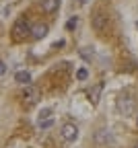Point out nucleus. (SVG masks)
Returning a JSON list of instances; mask_svg holds the SVG:
<instances>
[{"mask_svg":"<svg viewBox=\"0 0 138 148\" xmlns=\"http://www.w3.org/2000/svg\"><path fill=\"white\" fill-rule=\"evenodd\" d=\"M14 80H17L19 84L27 86V84H31V74H29L27 70H19V72L14 74Z\"/></svg>","mask_w":138,"mask_h":148,"instance_id":"1a4fd4ad","label":"nucleus"},{"mask_svg":"<svg viewBox=\"0 0 138 148\" xmlns=\"http://www.w3.org/2000/svg\"><path fill=\"white\" fill-rule=\"evenodd\" d=\"M136 123H138V115H136Z\"/></svg>","mask_w":138,"mask_h":148,"instance_id":"a211bd4d","label":"nucleus"},{"mask_svg":"<svg viewBox=\"0 0 138 148\" xmlns=\"http://www.w3.org/2000/svg\"><path fill=\"white\" fill-rule=\"evenodd\" d=\"M50 115H52V109H50V107L41 109V113H39V121H43V119H50Z\"/></svg>","mask_w":138,"mask_h":148,"instance_id":"9b49d317","label":"nucleus"},{"mask_svg":"<svg viewBox=\"0 0 138 148\" xmlns=\"http://www.w3.org/2000/svg\"><path fill=\"white\" fill-rule=\"evenodd\" d=\"M46 35H48V25L46 23H35L31 27V37L33 39H43Z\"/></svg>","mask_w":138,"mask_h":148,"instance_id":"0eeeda50","label":"nucleus"},{"mask_svg":"<svg viewBox=\"0 0 138 148\" xmlns=\"http://www.w3.org/2000/svg\"><path fill=\"white\" fill-rule=\"evenodd\" d=\"M41 8H43V12L52 14L60 8V0H41Z\"/></svg>","mask_w":138,"mask_h":148,"instance_id":"6e6552de","label":"nucleus"},{"mask_svg":"<svg viewBox=\"0 0 138 148\" xmlns=\"http://www.w3.org/2000/svg\"><path fill=\"white\" fill-rule=\"evenodd\" d=\"M81 56H83L85 60H91L93 58V49L91 47H85V49H81Z\"/></svg>","mask_w":138,"mask_h":148,"instance_id":"ddd939ff","label":"nucleus"},{"mask_svg":"<svg viewBox=\"0 0 138 148\" xmlns=\"http://www.w3.org/2000/svg\"><path fill=\"white\" fill-rule=\"evenodd\" d=\"M91 25H93V29L97 33H103L107 29V25H109V18H107L105 12H95L93 18H91Z\"/></svg>","mask_w":138,"mask_h":148,"instance_id":"20e7f679","label":"nucleus"},{"mask_svg":"<svg viewBox=\"0 0 138 148\" xmlns=\"http://www.w3.org/2000/svg\"><path fill=\"white\" fill-rule=\"evenodd\" d=\"M78 2H81V4H87V2H89V0H78Z\"/></svg>","mask_w":138,"mask_h":148,"instance_id":"f3484780","label":"nucleus"},{"mask_svg":"<svg viewBox=\"0 0 138 148\" xmlns=\"http://www.w3.org/2000/svg\"><path fill=\"white\" fill-rule=\"evenodd\" d=\"M134 107H136V103H134V99L130 95H122L120 99H117V109H120L122 115H132Z\"/></svg>","mask_w":138,"mask_h":148,"instance_id":"7ed1b4c3","label":"nucleus"},{"mask_svg":"<svg viewBox=\"0 0 138 148\" xmlns=\"http://www.w3.org/2000/svg\"><path fill=\"white\" fill-rule=\"evenodd\" d=\"M87 76H89V72H87V68H81V70L76 72V78H78V80H87Z\"/></svg>","mask_w":138,"mask_h":148,"instance_id":"4468645a","label":"nucleus"},{"mask_svg":"<svg viewBox=\"0 0 138 148\" xmlns=\"http://www.w3.org/2000/svg\"><path fill=\"white\" fill-rule=\"evenodd\" d=\"M23 99H25L29 105L37 103V99H39V88H37L35 84H27L25 90H23Z\"/></svg>","mask_w":138,"mask_h":148,"instance_id":"423d86ee","label":"nucleus"},{"mask_svg":"<svg viewBox=\"0 0 138 148\" xmlns=\"http://www.w3.org/2000/svg\"><path fill=\"white\" fill-rule=\"evenodd\" d=\"M93 140H95L97 146H101V148H105V146H113V144H115V136H113L111 130H107V127L97 130L95 136H93Z\"/></svg>","mask_w":138,"mask_h":148,"instance_id":"f257e3e1","label":"nucleus"},{"mask_svg":"<svg viewBox=\"0 0 138 148\" xmlns=\"http://www.w3.org/2000/svg\"><path fill=\"white\" fill-rule=\"evenodd\" d=\"M76 25H78V18H76V16H72L70 21L66 23V29H68V31H72V29H76Z\"/></svg>","mask_w":138,"mask_h":148,"instance_id":"2eb2a0df","label":"nucleus"},{"mask_svg":"<svg viewBox=\"0 0 138 148\" xmlns=\"http://www.w3.org/2000/svg\"><path fill=\"white\" fill-rule=\"evenodd\" d=\"M101 90H103V86H101V84H95V86L91 88V92H89V99H91V103H93V105H97V103H99Z\"/></svg>","mask_w":138,"mask_h":148,"instance_id":"9d476101","label":"nucleus"},{"mask_svg":"<svg viewBox=\"0 0 138 148\" xmlns=\"http://www.w3.org/2000/svg\"><path fill=\"white\" fill-rule=\"evenodd\" d=\"M29 35H31L29 23L25 21V18H19V21L12 25V39H14V41H23L25 37H29Z\"/></svg>","mask_w":138,"mask_h":148,"instance_id":"f03ea898","label":"nucleus"},{"mask_svg":"<svg viewBox=\"0 0 138 148\" xmlns=\"http://www.w3.org/2000/svg\"><path fill=\"white\" fill-rule=\"evenodd\" d=\"M60 136H62L64 142H74V140L78 138V127H76L74 123H66V125H62V130H60Z\"/></svg>","mask_w":138,"mask_h":148,"instance_id":"39448f33","label":"nucleus"},{"mask_svg":"<svg viewBox=\"0 0 138 148\" xmlns=\"http://www.w3.org/2000/svg\"><path fill=\"white\" fill-rule=\"evenodd\" d=\"M54 125V119L50 117V119H43V121H39V127H41V130H50Z\"/></svg>","mask_w":138,"mask_h":148,"instance_id":"f8f14e48","label":"nucleus"},{"mask_svg":"<svg viewBox=\"0 0 138 148\" xmlns=\"http://www.w3.org/2000/svg\"><path fill=\"white\" fill-rule=\"evenodd\" d=\"M134 148H138V144H136V146H134Z\"/></svg>","mask_w":138,"mask_h":148,"instance_id":"6ab92c4d","label":"nucleus"},{"mask_svg":"<svg viewBox=\"0 0 138 148\" xmlns=\"http://www.w3.org/2000/svg\"><path fill=\"white\" fill-rule=\"evenodd\" d=\"M4 72H6V64H4V62H0V76H2Z\"/></svg>","mask_w":138,"mask_h":148,"instance_id":"dca6fc26","label":"nucleus"}]
</instances>
